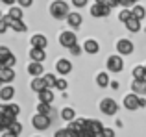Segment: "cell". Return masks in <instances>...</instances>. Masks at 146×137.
Instances as JSON below:
<instances>
[{
  "instance_id": "obj_46",
  "label": "cell",
  "mask_w": 146,
  "mask_h": 137,
  "mask_svg": "<svg viewBox=\"0 0 146 137\" xmlns=\"http://www.w3.org/2000/svg\"><path fill=\"white\" fill-rule=\"evenodd\" d=\"M106 4L109 7H115V6H118V0H106Z\"/></svg>"
},
{
  "instance_id": "obj_18",
  "label": "cell",
  "mask_w": 146,
  "mask_h": 137,
  "mask_svg": "<svg viewBox=\"0 0 146 137\" xmlns=\"http://www.w3.org/2000/svg\"><path fill=\"white\" fill-rule=\"evenodd\" d=\"M46 37L44 35H41V33H35V35H32V45L33 47H39V48H44L46 47Z\"/></svg>"
},
{
  "instance_id": "obj_37",
  "label": "cell",
  "mask_w": 146,
  "mask_h": 137,
  "mask_svg": "<svg viewBox=\"0 0 146 137\" xmlns=\"http://www.w3.org/2000/svg\"><path fill=\"white\" fill-rule=\"evenodd\" d=\"M68 50H70V54H74V56H78V54H80V52H82V48H80V47H78V45H76V43H74V45H70V47H68Z\"/></svg>"
},
{
  "instance_id": "obj_38",
  "label": "cell",
  "mask_w": 146,
  "mask_h": 137,
  "mask_svg": "<svg viewBox=\"0 0 146 137\" xmlns=\"http://www.w3.org/2000/svg\"><path fill=\"white\" fill-rule=\"evenodd\" d=\"M54 137H70V132L68 130H57L56 134H54Z\"/></svg>"
},
{
  "instance_id": "obj_15",
  "label": "cell",
  "mask_w": 146,
  "mask_h": 137,
  "mask_svg": "<svg viewBox=\"0 0 146 137\" xmlns=\"http://www.w3.org/2000/svg\"><path fill=\"white\" fill-rule=\"evenodd\" d=\"M67 21H68V24H70V28H80V26H82V15L80 13H68Z\"/></svg>"
},
{
  "instance_id": "obj_24",
  "label": "cell",
  "mask_w": 146,
  "mask_h": 137,
  "mask_svg": "<svg viewBox=\"0 0 146 137\" xmlns=\"http://www.w3.org/2000/svg\"><path fill=\"white\" fill-rule=\"evenodd\" d=\"M96 83L100 87H107L109 85V76H107L106 72H100V74L96 76Z\"/></svg>"
},
{
  "instance_id": "obj_47",
  "label": "cell",
  "mask_w": 146,
  "mask_h": 137,
  "mask_svg": "<svg viewBox=\"0 0 146 137\" xmlns=\"http://www.w3.org/2000/svg\"><path fill=\"white\" fill-rule=\"evenodd\" d=\"M2 137H19V135H17V134H13V132H9V130H7V132H6V134H4Z\"/></svg>"
},
{
  "instance_id": "obj_33",
  "label": "cell",
  "mask_w": 146,
  "mask_h": 137,
  "mask_svg": "<svg viewBox=\"0 0 146 137\" xmlns=\"http://www.w3.org/2000/svg\"><path fill=\"white\" fill-rule=\"evenodd\" d=\"M133 78H146L144 67H135V68H133Z\"/></svg>"
},
{
  "instance_id": "obj_53",
  "label": "cell",
  "mask_w": 146,
  "mask_h": 137,
  "mask_svg": "<svg viewBox=\"0 0 146 137\" xmlns=\"http://www.w3.org/2000/svg\"><path fill=\"white\" fill-rule=\"evenodd\" d=\"M0 113H2V104H0Z\"/></svg>"
},
{
  "instance_id": "obj_31",
  "label": "cell",
  "mask_w": 146,
  "mask_h": 137,
  "mask_svg": "<svg viewBox=\"0 0 146 137\" xmlns=\"http://www.w3.org/2000/svg\"><path fill=\"white\" fill-rule=\"evenodd\" d=\"M9 56H11V52H9V48H7V47H0V61H6V59L7 58H9Z\"/></svg>"
},
{
  "instance_id": "obj_32",
  "label": "cell",
  "mask_w": 146,
  "mask_h": 137,
  "mask_svg": "<svg viewBox=\"0 0 146 137\" xmlns=\"http://www.w3.org/2000/svg\"><path fill=\"white\" fill-rule=\"evenodd\" d=\"M91 15H93V17H102V4H94L93 7H91Z\"/></svg>"
},
{
  "instance_id": "obj_28",
  "label": "cell",
  "mask_w": 146,
  "mask_h": 137,
  "mask_svg": "<svg viewBox=\"0 0 146 137\" xmlns=\"http://www.w3.org/2000/svg\"><path fill=\"white\" fill-rule=\"evenodd\" d=\"M37 113L48 115V113H50V104H48V102H39V106H37Z\"/></svg>"
},
{
  "instance_id": "obj_10",
  "label": "cell",
  "mask_w": 146,
  "mask_h": 137,
  "mask_svg": "<svg viewBox=\"0 0 146 137\" xmlns=\"http://www.w3.org/2000/svg\"><path fill=\"white\" fill-rule=\"evenodd\" d=\"M59 43L63 45V47H70V45H74L76 43V33H72V32H63L59 35Z\"/></svg>"
},
{
  "instance_id": "obj_55",
  "label": "cell",
  "mask_w": 146,
  "mask_h": 137,
  "mask_svg": "<svg viewBox=\"0 0 146 137\" xmlns=\"http://www.w3.org/2000/svg\"><path fill=\"white\" fill-rule=\"evenodd\" d=\"M0 19H2V11H0Z\"/></svg>"
},
{
  "instance_id": "obj_50",
  "label": "cell",
  "mask_w": 146,
  "mask_h": 137,
  "mask_svg": "<svg viewBox=\"0 0 146 137\" xmlns=\"http://www.w3.org/2000/svg\"><path fill=\"white\" fill-rule=\"evenodd\" d=\"M109 85H111V87H113V89H118V82H111V83H109Z\"/></svg>"
},
{
  "instance_id": "obj_8",
  "label": "cell",
  "mask_w": 146,
  "mask_h": 137,
  "mask_svg": "<svg viewBox=\"0 0 146 137\" xmlns=\"http://www.w3.org/2000/svg\"><path fill=\"white\" fill-rule=\"evenodd\" d=\"M131 89L137 94H146V78H135L131 83Z\"/></svg>"
},
{
  "instance_id": "obj_27",
  "label": "cell",
  "mask_w": 146,
  "mask_h": 137,
  "mask_svg": "<svg viewBox=\"0 0 146 137\" xmlns=\"http://www.w3.org/2000/svg\"><path fill=\"white\" fill-rule=\"evenodd\" d=\"M9 17H13V19H22V9L21 7H15V6H9Z\"/></svg>"
},
{
  "instance_id": "obj_35",
  "label": "cell",
  "mask_w": 146,
  "mask_h": 137,
  "mask_svg": "<svg viewBox=\"0 0 146 137\" xmlns=\"http://www.w3.org/2000/svg\"><path fill=\"white\" fill-rule=\"evenodd\" d=\"M129 17H131V11H129V9H122V11H120V15H118V21L126 22Z\"/></svg>"
},
{
  "instance_id": "obj_49",
  "label": "cell",
  "mask_w": 146,
  "mask_h": 137,
  "mask_svg": "<svg viewBox=\"0 0 146 137\" xmlns=\"http://www.w3.org/2000/svg\"><path fill=\"white\" fill-rule=\"evenodd\" d=\"M144 106H146V100L144 98H139V108H144Z\"/></svg>"
},
{
  "instance_id": "obj_44",
  "label": "cell",
  "mask_w": 146,
  "mask_h": 137,
  "mask_svg": "<svg viewBox=\"0 0 146 137\" xmlns=\"http://www.w3.org/2000/svg\"><path fill=\"white\" fill-rule=\"evenodd\" d=\"M131 4H133V0H118V6H124V7L131 6Z\"/></svg>"
},
{
  "instance_id": "obj_41",
  "label": "cell",
  "mask_w": 146,
  "mask_h": 137,
  "mask_svg": "<svg viewBox=\"0 0 146 137\" xmlns=\"http://www.w3.org/2000/svg\"><path fill=\"white\" fill-rule=\"evenodd\" d=\"M109 13H111V7L107 4H102V17H107Z\"/></svg>"
},
{
  "instance_id": "obj_14",
  "label": "cell",
  "mask_w": 146,
  "mask_h": 137,
  "mask_svg": "<svg viewBox=\"0 0 146 137\" xmlns=\"http://www.w3.org/2000/svg\"><path fill=\"white\" fill-rule=\"evenodd\" d=\"M28 72L32 76H41L43 74V61H33L28 65Z\"/></svg>"
},
{
  "instance_id": "obj_20",
  "label": "cell",
  "mask_w": 146,
  "mask_h": 137,
  "mask_svg": "<svg viewBox=\"0 0 146 137\" xmlns=\"http://www.w3.org/2000/svg\"><path fill=\"white\" fill-rule=\"evenodd\" d=\"M87 130H89V132H93V134H98V132H102V122H100V120H87Z\"/></svg>"
},
{
  "instance_id": "obj_13",
  "label": "cell",
  "mask_w": 146,
  "mask_h": 137,
  "mask_svg": "<svg viewBox=\"0 0 146 137\" xmlns=\"http://www.w3.org/2000/svg\"><path fill=\"white\" fill-rule=\"evenodd\" d=\"M30 58H32L33 61H44V58H46V54H44V48L33 47L32 50H30Z\"/></svg>"
},
{
  "instance_id": "obj_1",
  "label": "cell",
  "mask_w": 146,
  "mask_h": 137,
  "mask_svg": "<svg viewBox=\"0 0 146 137\" xmlns=\"http://www.w3.org/2000/svg\"><path fill=\"white\" fill-rule=\"evenodd\" d=\"M50 13H52L54 19H65L68 15V4L63 2V0H56V2H52V6H50Z\"/></svg>"
},
{
  "instance_id": "obj_34",
  "label": "cell",
  "mask_w": 146,
  "mask_h": 137,
  "mask_svg": "<svg viewBox=\"0 0 146 137\" xmlns=\"http://www.w3.org/2000/svg\"><path fill=\"white\" fill-rule=\"evenodd\" d=\"M54 87H57L59 91H65L67 89V80H63V78H56V85Z\"/></svg>"
},
{
  "instance_id": "obj_19",
  "label": "cell",
  "mask_w": 146,
  "mask_h": 137,
  "mask_svg": "<svg viewBox=\"0 0 146 137\" xmlns=\"http://www.w3.org/2000/svg\"><path fill=\"white\" fill-rule=\"evenodd\" d=\"M54 100V93H50V89L48 87H44V89H41L39 91V102H52Z\"/></svg>"
},
{
  "instance_id": "obj_40",
  "label": "cell",
  "mask_w": 146,
  "mask_h": 137,
  "mask_svg": "<svg viewBox=\"0 0 146 137\" xmlns=\"http://www.w3.org/2000/svg\"><path fill=\"white\" fill-rule=\"evenodd\" d=\"M72 4H74L76 7H83V6L89 4V0H72Z\"/></svg>"
},
{
  "instance_id": "obj_9",
  "label": "cell",
  "mask_w": 146,
  "mask_h": 137,
  "mask_svg": "<svg viewBox=\"0 0 146 137\" xmlns=\"http://www.w3.org/2000/svg\"><path fill=\"white\" fill-rule=\"evenodd\" d=\"M124 108L139 109V96H137V93H131V94H128V96L124 98Z\"/></svg>"
},
{
  "instance_id": "obj_36",
  "label": "cell",
  "mask_w": 146,
  "mask_h": 137,
  "mask_svg": "<svg viewBox=\"0 0 146 137\" xmlns=\"http://www.w3.org/2000/svg\"><path fill=\"white\" fill-rule=\"evenodd\" d=\"M15 61H17V59H15V56H9V58L4 61V67H11V68H13L15 67Z\"/></svg>"
},
{
  "instance_id": "obj_42",
  "label": "cell",
  "mask_w": 146,
  "mask_h": 137,
  "mask_svg": "<svg viewBox=\"0 0 146 137\" xmlns=\"http://www.w3.org/2000/svg\"><path fill=\"white\" fill-rule=\"evenodd\" d=\"M17 2L21 4L22 7H30V6H32V4H33V0H17Z\"/></svg>"
},
{
  "instance_id": "obj_56",
  "label": "cell",
  "mask_w": 146,
  "mask_h": 137,
  "mask_svg": "<svg viewBox=\"0 0 146 137\" xmlns=\"http://www.w3.org/2000/svg\"><path fill=\"white\" fill-rule=\"evenodd\" d=\"M0 87H2V80H0Z\"/></svg>"
},
{
  "instance_id": "obj_51",
  "label": "cell",
  "mask_w": 146,
  "mask_h": 137,
  "mask_svg": "<svg viewBox=\"0 0 146 137\" xmlns=\"http://www.w3.org/2000/svg\"><path fill=\"white\" fill-rule=\"evenodd\" d=\"M94 137H104V135H102V132H98V134H94Z\"/></svg>"
},
{
  "instance_id": "obj_7",
  "label": "cell",
  "mask_w": 146,
  "mask_h": 137,
  "mask_svg": "<svg viewBox=\"0 0 146 137\" xmlns=\"http://www.w3.org/2000/svg\"><path fill=\"white\" fill-rule=\"evenodd\" d=\"M19 106L17 104H7V106H2V115L7 117V119H17L19 115Z\"/></svg>"
},
{
  "instance_id": "obj_57",
  "label": "cell",
  "mask_w": 146,
  "mask_h": 137,
  "mask_svg": "<svg viewBox=\"0 0 146 137\" xmlns=\"http://www.w3.org/2000/svg\"><path fill=\"white\" fill-rule=\"evenodd\" d=\"M144 70H146V65H144Z\"/></svg>"
},
{
  "instance_id": "obj_21",
  "label": "cell",
  "mask_w": 146,
  "mask_h": 137,
  "mask_svg": "<svg viewBox=\"0 0 146 137\" xmlns=\"http://www.w3.org/2000/svg\"><path fill=\"white\" fill-rule=\"evenodd\" d=\"M13 94H15V89H13V87H9V85L0 89V98H2V100H11Z\"/></svg>"
},
{
  "instance_id": "obj_39",
  "label": "cell",
  "mask_w": 146,
  "mask_h": 137,
  "mask_svg": "<svg viewBox=\"0 0 146 137\" xmlns=\"http://www.w3.org/2000/svg\"><path fill=\"white\" fill-rule=\"evenodd\" d=\"M102 135L104 137H115V132L111 128H102Z\"/></svg>"
},
{
  "instance_id": "obj_5",
  "label": "cell",
  "mask_w": 146,
  "mask_h": 137,
  "mask_svg": "<svg viewBox=\"0 0 146 137\" xmlns=\"http://www.w3.org/2000/svg\"><path fill=\"white\" fill-rule=\"evenodd\" d=\"M107 68H109L111 72H120L122 68H124V61H122L120 56H111L109 59H107Z\"/></svg>"
},
{
  "instance_id": "obj_12",
  "label": "cell",
  "mask_w": 146,
  "mask_h": 137,
  "mask_svg": "<svg viewBox=\"0 0 146 137\" xmlns=\"http://www.w3.org/2000/svg\"><path fill=\"white\" fill-rule=\"evenodd\" d=\"M56 68L59 74H68V72L72 70V63L68 61V59H59V61L56 63Z\"/></svg>"
},
{
  "instance_id": "obj_48",
  "label": "cell",
  "mask_w": 146,
  "mask_h": 137,
  "mask_svg": "<svg viewBox=\"0 0 146 137\" xmlns=\"http://www.w3.org/2000/svg\"><path fill=\"white\" fill-rule=\"evenodd\" d=\"M2 2H4V4H6V6H13V4H15V2H17V0H2Z\"/></svg>"
},
{
  "instance_id": "obj_54",
  "label": "cell",
  "mask_w": 146,
  "mask_h": 137,
  "mask_svg": "<svg viewBox=\"0 0 146 137\" xmlns=\"http://www.w3.org/2000/svg\"><path fill=\"white\" fill-rule=\"evenodd\" d=\"M0 67H4V63H2V61H0Z\"/></svg>"
},
{
  "instance_id": "obj_16",
  "label": "cell",
  "mask_w": 146,
  "mask_h": 137,
  "mask_svg": "<svg viewBox=\"0 0 146 137\" xmlns=\"http://www.w3.org/2000/svg\"><path fill=\"white\" fill-rule=\"evenodd\" d=\"M124 24H126V28H128L129 32H133V33L141 30V21H139V19H135V17H129Z\"/></svg>"
},
{
  "instance_id": "obj_30",
  "label": "cell",
  "mask_w": 146,
  "mask_h": 137,
  "mask_svg": "<svg viewBox=\"0 0 146 137\" xmlns=\"http://www.w3.org/2000/svg\"><path fill=\"white\" fill-rule=\"evenodd\" d=\"M43 80H44V85H46V87H54V85H56V76H54V74H44Z\"/></svg>"
},
{
  "instance_id": "obj_23",
  "label": "cell",
  "mask_w": 146,
  "mask_h": 137,
  "mask_svg": "<svg viewBox=\"0 0 146 137\" xmlns=\"http://www.w3.org/2000/svg\"><path fill=\"white\" fill-rule=\"evenodd\" d=\"M44 87H46V85H44V80H43V78L35 76V78L32 80V89H33V91H37V93H39V91L44 89Z\"/></svg>"
},
{
  "instance_id": "obj_2",
  "label": "cell",
  "mask_w": 146,
  "mask_h": 137,
  "mask_svg": "<svg viewBox=\"0 0 146 137\" xmlns=\"http://www.w3.org/2000/svg\"><path fill=\"white\" fill-rule=\"evenodd\" d=\"M2 19L9 28L15 30V32H19V33L26 32V24L22 22V19H13V17H9V15H2Z\"/></svg>"
},
{
  "instance_id": "obj_6",
  "label": "cell",
  "mask_w": 146,
  "mask_h": 137,
  "mask_svg": "<svg viewBox=\"0 0 146 137\" xmlns=\"http://www.w3.org/2000/svg\"><path fill=\"white\" fill-rule=\"evenodd\" d=\"M117 50H118V54H122V56L131 54V52H133V43L128 41V39H120L117 43Z\"/></svg>"
},
{
  "instance_id": "obj_52",
  "label": "cell",
  "mask_w": 146,
  "mask_h": 137,
  "mask_svg": "<svg viewBox=\"0 0 146 137\" xmlns=\"http://www.w3.org/2000/svg\"><path fill=\"white\" fill-rule=\"evenodd\" d=\"M96 2H98V4H106V0H96Z\"/></svg>"
},
{
  "instance_id": "obj_3",
  "label": "cell",
  "mask_w": 146,
  "mask_h": 137,
  "mask_svg": "<svg viewBox=\"0 0 146 137\" xmlns=\"http://www.w3.org/2000/svg\"><path fill=\"white\" fill-rule=\"evenodd\" d=\"M100 109H102V113H106V115H115L117 109H118V104L113 98H104V100L100 102Z\"/></svg>"
},
{
  "instance_id": "obj_58",
  "label": "cell",
  "mask_w": 146,
  "mask_h": 137,
  "mask_svg": "<svg viewBox=\"0 0 146 137\" xmlns=\"http://www.w3.org/2000/svg\"><path fill=\"white\" fill-rule=\"evenodd\" d=\"M133 2H137V0H133Z\"/></svg>"
},
{
  "instance_id": "obj_29",
  "label": "cell",
  "mask_w": 146,
  "mask_h": 137,
  "mask_svg": "<svg viewBox=\"0 0 146 137\" xmlns=\"http://www.w3.org/2000/svg\"><path fill=\"white\" fill-rule=\"evenodd\" d=\"M7 130L19 135V134L22 132V126H21V122H17V120H11V124H9V128H7Z\"/></svg>"
},
{
  "instance_id": "obj_45",
  "label": "cell",
  "mask_w": 146,
  "mask_h": 137,
  "mask_svg": "<svg viewBox=\"0 0 146 137\" xmlns=\"http://www.w3.org/2000/svg\"><path fill=\"white\" fill-rule=\"evenodd\" d=\"M6 30H7V24L4 22V19H0V33H6Z\"/></svg>"
},
{
  "instance_id": "obj_11",
  "label": "cell",
  "mask_w": 146,
  "mask_h": 137,
  "mask_svg": "<svg viewBox=\"0 0 146 137\" xmlns=\"http://www.w3.org/2000/svg\"><path fill=\"white\" fill-rule=\"evenodd\" d=\"M0 80L2 82H13L15 80V70L11 67H0Z\"/></svg>"
},
{
  "instance_id": "obj_17",
  "label": "cell",
  "mask_w": 146,
  "mask_h": 137,
  "mask_svg": "<svg viewBox=\"0 0 146 137\" xmlns=\"http://www.w3.org/2000/svg\"><path fill=\"white\" fill-rule=\"evenodd\" d=\"M83 50H85L87 54H96V52L100 50V47H98V43L94 39H87L85 45H83Z\"/></svg>"
},
{
  "instance_id": "obj_26",
  "label": "cell",
  "mask_w": 146,
  "mask_h": 137,
  "mask_svg": "<svg viewBox=\"0 0 146 137\" xmlns=\"http://www.w3.org/2000/svg\"><path fill=\"white\" fill-rule=\"evenodd\" d=\"M11 120H15V119H7V117H4L2 113H0V132L7 130V128H9V124H11Z\"/></svg>"
},
{
  "instance_id": "obj_25",
  "label": "cell",
  "mask_w": 146,
  "mask_h": 137,
  "mask_svg": "<svg viewBox=\"0 0 146 137\" xmlns=\"http://www.w3.org/2000/svg\"><path fill=\"white\" fill-rule=\"evenodd\" d=\"M74 117H76V113H74L72 108H65L63 111H61V119H63V120H72Z\"/></svg>"
},
{
  "instance_id": "obj_4",
  "label": "cell",
  "mask_w": 146,
  "mask_h": 137,
  "mask_svg": "<svg viewBox=\"0 0 146 137\" xmlns=\"http://www.w3.org/2000/svg\"><path fill=\"white\" fill-rule=\"evenodd\" d=\"M32 122H33V128H37V130H46L50 126V117L43 115V113H37L32 119Z\"/></svg>"
},
{
  "instance_id": "obj_22",
  "label": "cell",
  "mask_w": 146,
  "mask_h": 137,
  "mask_svg": "<svg viewBox=\"0 0 146 137\" xmlns=\"http://www.w3.org/2000/svg\"><path fill=\"white\" fill-rule=\"evenodd\" d=\"M131 17H135V19H139V21H143V19L146 17V9L143 6H135L131 9Z\"/></svg>"
},
{
  "instance_id": "obj_43",
  "label": "cell",
  "mask_w": 146,
  "mask_h": 137,
  "mask_svg": "<svg viewBox=\"0 0 146 137\" xmlns=\"http://www.w3.org/2000/svg\"><path fill=\"white\" fill-rule=\"evenodd\" d=\"M80 137H94V134H93V132H89V130L85 128V130L80 132Z\"/></svg>"
}]
</instances>
